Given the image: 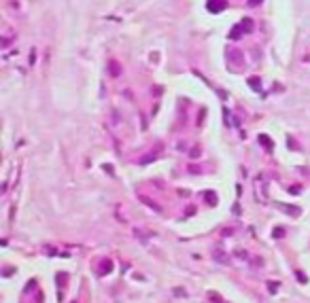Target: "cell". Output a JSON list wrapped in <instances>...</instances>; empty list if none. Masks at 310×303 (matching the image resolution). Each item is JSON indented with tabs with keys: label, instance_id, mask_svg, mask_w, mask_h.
I'll return each instance as SVG.
<instances>
[{
	"label": "cell",
	"instance_id": "cell-1",
	"mask_svg": "<svg viewBox=\"0 0 310 303\" xmlns=\"http://www.w3.org/2000/svg\"><path fill=\"white\" fill-rule=\"evenodd\" d=\"M140 201H144V204H147L149 208H153V210H159V206H157V204H155L153 199H149V197H144V195L140 197Z\"/></svg>",
	"mask_w": 310,
	"mask_h": 303
},
{
	"label": "cell",
	"instance_id": "cell-2",
	"mask_svg": "<svg viewBox=\"0 0 310 303\" xmlns=\"http://www.w3.org/2000/svg\"><path fill=\"white\" fill-rule=\"evenodd\" d=\"M215 259H217V261H221V263H229V259L225 257V252H219V250L215 252Z\"/></svg>",
	"mask_w": 310,
	"mask_h": 303
},
{
	"label": "cell",
	"instance_id": "cell-3",
	"mask_svg": "<svg viewBox=\"0 0 310 303\" xmlns=\"http://www.w3.org/2000/svg\"><path fill=\"white\" fill-rule=\"evenodd\" d=\"M268 291L270 293H276L278 291V282H268Z\"/></svg>",
	"mask_w": 310,
	"mask_h": 303
},
{
	"label": "cell",
	"instance_id": "cell-4",
	"mask_svg": "<svg viewBox=\"0 0 310 303\" xmlns=\"http://www.w3.org/2000/svg\"><path fill=\"white\" fill-rule=\"evenodd\" d=\"M206 199H208V204H215V201H217L215 193H206Z\"/></svg>",
	"mask_w": 310,
	"mask_h": 303
},
{
	"label": "cell",
	"instance_id": "cell-5",
	"mask_svg": "<svg viewBox=\"0 0 310 303\" xmlns=\"http://www.w3.org/2000/svg\"><path fill=\"white\" fill-rule=\"evenodd\" d=\"M208 297H210V299H213V301L221 303V297H219V295H215V293H210V295H208Z\"/></svg>",
	"mask_w": 310,
	"mask_h": 303
},
{
	"label": "cell",
	"instance_id": "cell-6",
	"mask_svg": "<svg viewBox=\"0 0 310 303\" xmlns=\"http://www.w3.org/2000/svg\"><path fill=\"white\" fill-rule=\"evenodd\" d=\"M283 233H285L283 229H274V237H283Z\"/></svg>",
	"mask_w": 310,
	"mask_h": 303
},
{
	"label": "cell",
	"instance_id": "cell-7",
	"mask_svg": "<svg viewBox=\"0 0 310 303\" xmlns=\"http://www.w3.org/2000/svg\"><path fill=\"white\" fill-rule=\"evenodd\" d=\"M111 267H113V265H111V261L106 259V261H104V269H106V273H108V271H111Z\"/></svg>",
	"mask_w": 310,
	"mask_h": 303
},
{
	"label": "cell",
	"instance_id": "cell-8",
	"mask_svg": "<svg viewBox=\"0 0 310 303\" xmlns=\"http://www.w3.org/2000/svg\"><path fill=\"white\" fill-rule=\"evenodd\" d=\"M297 280H300V282H306V276H304L302 271H297Z\"/></svg>",
	"mask_w": 310,
	"mask_h": 303
}]
</instances>
